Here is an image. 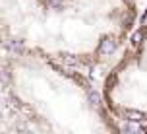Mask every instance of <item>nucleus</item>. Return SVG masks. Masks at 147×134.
<instances>
[{
  "label": "nucleus",
  "instance_id": "obj_1",
  "mask_svg": "<svg viewBox=\"0 0 147 134\" xmlns=\"http://www.w3.org/2000/svg\"><path fill=\"white\" fill-rule=\"evenodd\" d=\"M6 91L8 101L31 120H47L49 130L110 132L120 128L101 93L97 95L78 68L39 51H23L8 58Z\"/></svg>",
  "mask_w": 147,
  "mask_h": 134
},
{
  "label": "nucleus",
  "instance_id": "obj_2",
  "mask_svg": "<svg viewBox=\"0 0 147 134\" xmlns=\"http://www.w3.org/2000/svg\"><path fill=\"white\" fill-rule=\"evenodd\" d=\"M105 107L116 120L147 124V20L136 25L101 88Z\"/></svg>",
  "mask_w": 147,
  "mask_h": 134
}]
</instances>
